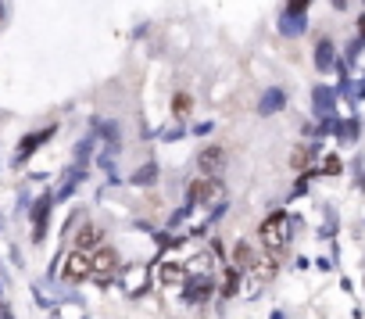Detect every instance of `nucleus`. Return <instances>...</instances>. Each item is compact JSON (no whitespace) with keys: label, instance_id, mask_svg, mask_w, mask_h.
Wrapping results in <instances>:
<instances>
[{"label":"nucleus","instance_id":"obj_1","mask_svg":"<svg viewBox=\"0 0 365 319\" xmlns=\"http://www.w3.org/2000/svg\"><path fill=\"white\" fill-rule=\"evenodd\" d=\"M258 240H262V248H269V251L279 255V251L290 244V216H283V212L269 216V219L262 223V230H258Z\"/></svg>","mask_w":365,"mask_h":319},{"label":"nucleus","instance_id":"obj_2","mask_svg":"<svg viewBox=\"0 0 365 319\" xmlns=\"http://www.w3.org/2000/svg\"><path fill=\"white\" fill-rule=\"evenodd\" d=\"M115 269H118V251L97 244L93 255H90V276H93L97 283H108V280L115 276Z\"/></svg>","mask_w":365,"mask_h":319},{"label":"nucleus","instance_id":"obj_3","mask_svg":"<svg viewBox=\"0 0 365 319\" xmlns=\"http://www.w3.org/2000/svg\"><path fill=\"white\" fill-rule=\"evenodd\" d=\"M222 194H226V187L215 176H201L197 183H190V201L194 205H215V201H222Z\"/></svg>","mask_w":365,"mask_h":319},{"label":"nucleus","instance_id":"obj_4","mask_svg":"<svg viewBox=\"0 0 365 319\" xmlns=\"http://www.w3.org/2000/svg\"><path fill=\"white\" fill-rule=\"evenodd\" d=\"M247 273L255 276V280H272L276 273H279V258H276V251H251V262H247Z\"/></svg>","mask_w":365,"mask_h":319},{"label":"nucleus","instance_id":"obj_5","mask_svg":"<svg viewBox=\"0 0 365 319\" xmlns=\"http://www.w3.org/2000/svg\"><path fill=\"white\" fill-rule=\"evenodd\" d=\"M90 276V255L79 248V251H72L68 258H65V280L68 283H79V280H86Z\"/></svg>","mask_w":365,"mask_h":319},{"label":"nucleus","instance_id":"obj_6","mask_svg":"<svg viewBox=\"0 0 365 319\" xmlns=\"http://www.w3.org/2000/svg\"><path fill=\"white\" fill-rule=\"evenodd\" d=\"M222 162H226V147H219V143H212V147H205V151L197 154V169H201L205 176H215V173L222 169Z\"/></svg>","mask_w":365,"mask_h":319},{"label":"nucleus","instance_id":"obj_7","mask_svg":"<svg viewBox=\"0 0 365 319\" xmlns=\"http://www.w3.org/2000/svg\"><path fill=\"white\" fill-rule=\"evenodd\" d=\"M283 104H287V93H283V90H265L262 101H258V111H262V115H276Z\"/></svg>","mask_w":365,"mask_h":319},{"label":"nucleus","instance_id":"obj_8","mask_svg":"<svg viewBox=\"0 0 365 319\" xmlns=\"http://www.w3.org/2000/svg\"><path fill=\"white\" fill-rule=\"evenodd\" d=\"M101 237H104V233H101V226H93V223H86V226L79 230V237H76V244H79L83 251H93V248L101 244Z\"/></svg>","mask_w":365,"mask_h":319},{"label":"nucleus","instance_id":"obj_9","mask_svg":"<svg viewBox=\"0 0 365 319\" xmlns=\"http://www.w3.org/2000/svg\"><path fill=\"white\" fill-rule=\"evenodd\" d=\"M47 212H51V198H43V201L36 205V212H33V237H36V240L43 237V226H47Z\"/></svg>","mask_w":365,"mask_h":319},{"label":"nucleus","instance_id":"obj_10","mask_svg":"<svg viewBox=\"0 0 365 319\" xmlns=\"http://www.w3.org/2000/svg\"><path fill=\"white\" fill-rule=\"evenodd\" d=\"M315 65H319V72H329V65H333V44H329V40H319V47H315Z\"/></svg>","mask_w":365,"mask_h":319},{"label":"nucleus","instance_id":"obj_11","mask_svg":"<svg viewBox=\"0 0 365 319\" xmlns=\"http://www.w3.org/2000/svg\"><path fill=\"white\" fill-rule=\"evenodd\" d=\"M51 133H54V129H43V133H33V136H26V140H22V147H19V162H22L26 154H33V151H36V147H40V143L51 136Z\"/></svg>","mask_w":365,"mask_h":319},{"label":"nucleus","instance_id":"obj_12","mask_svg":"<svg viewBox=\"0 0 365 319\" xmlns=\"http://www.w3.org/2000/svg\"><path fill=\"white\" fill-rule=\"evenodd\" d=\"M279 29H283L287 36H297V33H304V15H287V11H283V22H279Z\"/></svg>","mask_w":365,"mask_h":319},{"label":"nucleus","instance_id":"obj_13","mask_svg":"<svg viewBox=\"0 0 365 319\" xmlns=\"http://www.w3.org/2000/svg\"><path fill=\"white\" fill-rule=\"evenodd\" d=\"M182 276H187V269H182V265H161V283H165V287L182 283Z\"/></svg>","mask_w":365,"mask_h":319},{"label":"nucleus","instance_id":"obj_14","mask_svg":"<svg viewBox=\"0 0 365 319\" xmlns=\"http://www.w3.org/2000/svg\"><path fill=\"white\" fill-rule=\"evenodd\" d=\"M308 162H312V151H308V147H297V151L290 154V166H294V169H308Z\"/></svg>","mask_w":365,"mask_h":319},{"label":"nucleus","instance_id":"obj_15","mask_svg":"<svg viewBox=\"0 0 365 319\" xmlns=\"http://www.w3.org/2000/svg\"><path fill=\"white\" fill-rule=\"evenodd\" d=\"M251 251H255L251 244H244V240L237 244V251H233V258H237V265H240V269H247V262H251Z\"/></svg>","mask_w":365,"mask_h":319},{"label":"nucleus","instance_id":"obj_16","mask_svg":"<svg viewBox=\"0 0 365 319\" xmlns=\"http://www.w3.org/2000/svg\"><path fill=\"white\" fill-rule=\"evenodd\" d=\"M237 287H240V273H237V269H233V273H230V276H226V283H222V294H226V298H230V294H237Z\"/></svg>","mask_w":365,"mask_h":319},{"label":"nucleus","instance_id":"obj_17","mask_svg":"<svg viewBox=\"0 0 365 319\" xmlns=\"http://www.w3.org/2000/svg\"><path fill=\"white\" fill-rule=\"evenodd\" d=\"M312 0H287V15H304Z\"/></svg>","mask_w":365,"mask_h":319},{"label":"nucleus","instance_id":"obj_18","mask_svg":"<svg viewBox=\"0 0 365 319\" xmlns=\"http://www.w3.org/2000/svg\"><path fill=\"white\" fill-rule=\"evenodd\" d=\"M315 101H319V111H329L333 108V97L326 90H315Z\"/></svg>","mask_w":365,"mask_h":319},{"label":"nucleus","instance_id":"obj_19","mask_svg":"<svg viewBox=\"0 0 365 319\" xmlns=\"http://www.w3.org/2000/svg\"><path fill=\"white\" fill-rule=\"evenodd\" d=\"M154 176H158L154 166H150V169H140V173H136V183H154Z\"/></svg>","mask_w":365,"mask_h":319},{"label":"nucleus","instance_id":"obj_20","mask_svg":"<svg viewBox=\"0 0 365 319\" xmlns=\"http://www.w3.org/2000/svg\"><path fill=\"white\" fill-rule=\"evenodd\" d=\"M322 173L336 176V173H340V158H326V166H322Z\"/></svg>","mask_w":365,"mask_h":319},{"label":"nucleus","instance_id":"obj_21","mask_svg":"<svg viewBox=\"0 0 365 319\" xmlns=\"http://www.w3.org/2000/svg\"><path fill=\"white\" fill-rule=\"evenodd\" d=\"M175 111H179V115H182V111H190V97H187V93H179V97H175Z\"/></svg>","mask_w":365,"mask_h":319},{"label":"nucleus","instance_id":"obj_22","mask_svg":"<svg viewBox=\"0 0 365 319\" xmlns=\"http://www.w3.org/2000/svg\"><path fill=\"white\" fill-rule=\"evenodd\" d=\"M0 319H11V312H8V305L0 301Z\"/></svg>","mask_w":365,"mask_h":319},{"label":"nucleus","instance_id":"obj_23","mask_svg":"<svg viewBox=\"0 0 365 319\" xmlns=\"http://www.w3.org/2000/svg\"><path fill=\"white\" fill-rule=\"evenodd\" d=\"M333 8H336V11H344V8H347V0H333Z\"/></svg>","mask_w":365,"mask_h":319}]
</instances>
